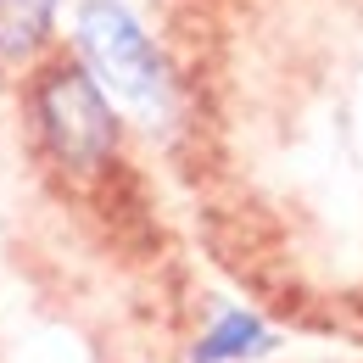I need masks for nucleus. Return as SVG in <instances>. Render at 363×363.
<instances>
[{"mask_svg": "<svg viewBox=\"0 0 363 363\" xmlns=\"http://www.w3.org/2000/svg\"><path fill=\"white\" fill-rule=\"evenodd\" d=\"M34 123H40L45 151L73 174H90L118 151V112H112L106 90L84 73V62H56L40 73Z\"/></svg>", "mask_w": 363, "mask_h": 363, "instance_id": "f257e3e1", "label": "nucleus"}, {"mask_svg": "<svg viewBox=\"0 0 363 363\" xmlns=\"http://www.w3.org/2000/svg\"><path fill=\"white\" fill-rule=\"evenodd\" d=\"M79 50H84V73L106 95L129 101L140 112L162 106L168 67H162L151 34L140 28V17L123 0H84L79 6Z\"/></svg>", "mask_w": 363, "mask_h": 363, "instance_id": "f03ea898", "label": "nucleus"}, {"mask_svg": "<svg viewBox=\"0 0 363 363\" xmlns=\"http://www.w3.org/2000/svg\"><path fill=\"white\" fill-rule=\"evenodd\" d=\"M56 28V0H0V62H28Z\"/></svg>", "mask_w": 363, "mask_h": 363, "instance_id": "7ed1b4c3", "label": "nucleus"}, {"mask_svg": "<svg viewBox=\"0 0 363 363\" xmlns=\"http://www.w3.org/2000/svg\"><path fill=\"white\" fill-rule=\"evenodd\" d=\"M269 330L257 324L252 313H224L196 347H190V363H240V358H257L269 352Z\"/></svg>", "mask_w": 363, "mask_h": 363, "instance_id": "20e7f679", "label": "nucleus"}]
</instances>
